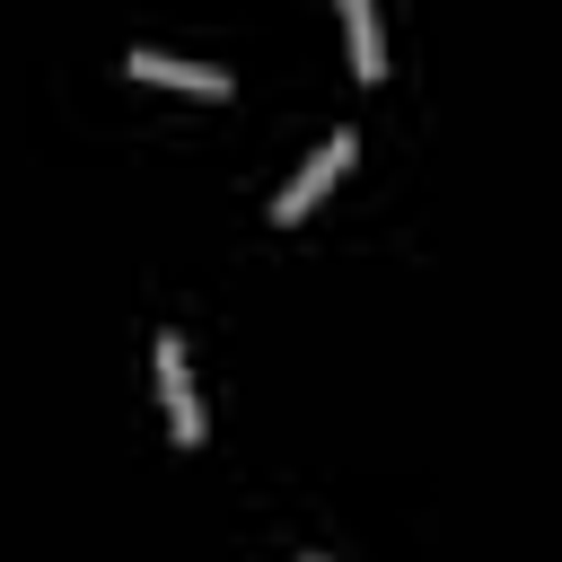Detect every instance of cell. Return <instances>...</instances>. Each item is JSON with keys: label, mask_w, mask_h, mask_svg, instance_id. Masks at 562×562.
<instances>
[{"label": "cell", "mask_w": 562, "mask_h": 562, "mask_svg": "<svg viewBox=\"0 0 562 562\" xmlns=\"http://www.w3.org/2000/svg\"><path fill=\"white\" fill-rule=\"evenodd\" d=\"M149 369H158V404H167L176 448H202V404H193V360H184V334H158V342H149Z\"/></svg>", "instance_id": "1"}, {"label": "cell", "mask_w": 562, "mask_h": 562, "mask_svg": "<svg viewBox=\"0 0 562 562\" xmlns=\"http://www.w3.org/2000/svg\"><path fill=\"white\" fill-rule=\"evenodd\" d=\"M351 149H360V132H351V123H342V132H325V149H316V158H307V167L272 193V220H281V228H290V220H307V202H316V193L351 167Z\"/></svg>", "instance_id": "2"}, {"label": "cell", "mask_w": 562, "mask_h": 562, "mask_svg": "<svg viewBox=\"0 0 562 562\" xmlns=\"http://www.w3.org/2000/svg\"><path fill=\"white\" fill-rule=\"evenodd\" d=\"M123 70H132V79H149V88L228 97V70H211V61H184V53H158V44H132V53H123Z\"/></svg>", "instance_id": "3"}, {"label": "cell", "mask_w": 562, "mask_h": 562, "mask_svg": "<svg viewBox=\"0 0 562 562\" xmlns=\"http://www.w3.org/2000/svg\"><path fill=\"white\" fill-rule=\"evenodd\" d=\"M342 44H351V79H386V35L369 0H342Z\"/></svg>", "instance_id": "4"}, {"label": "cell", "mask_w": 562, "mask_h": 562, "mask_svg": "<svg viewBox=\"0 0 562 562\" xmlns=\"http://www.w3.org/2000/svg\"><path fill=\"white\" fill-rule=\"evenodd\" d=\"M299 562H325V553H299Z\"/></svg>", "instance_id": "5"}]
</instances>
